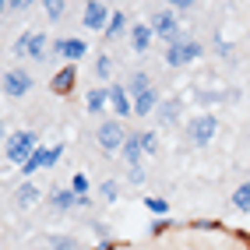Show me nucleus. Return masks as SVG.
Masks as SVG:
<instances>
[{
  "label": "nucleus",
  "instance_id": "obj_1",
  "mask_svg": "<svg viewBox=\"0 0 250 250\" xmlns=\"http://www.w3.org/2000/svg\"><path fill=\"white\" fill-rule=\"evenodd\" d=\"M36 148H39V141H36L32 130H14V134H7V141H4V155H7V162L25 166Z\"/></svg>",
  "mask_w": 250,
  "mask_h": 250
},
{
  "label": "nucleus",
  "instance_id": "obj_2",
  "mask_svg": "<svg viewBox=\"0 0 250 250\" xmlns=\"http://www.w3.org/2000/svg\"><path fill=\"white\" fill-rule=\"evenodd\" d=\"M197 57H201V42H197V39H187L183 32L169 42V49H166V63H169V67L190 63V60H197Z\"/></svg>",
  "mask_w": 250,
  "mask_h": 250
},
{
  "label": "nucleus",
  "instance_id": "obj_3",
  "mask_svg": "<svg viewBox=\"0 0 250 250\" xmlns=\"http://www.w3.org/2000/svg\"><path fill=\"white\" fill-rule=\"evenodd\" d=\"M124 141H127V130H124L120 120H106L103 127H99V148H103V152L116 155L124 148Z\"/></svg>",
  "mask_w": 250,
  "mask_h": 250
},
{
  "label": "nucleus",
  "instance_id": "obj_4",
  "mask_svg": "<svg viewBox=\"0 0 250 250\" xmlns=\"http://www.w3.org/2000/svg\"><path fill=\"white\" fill-rule=\"evenodd\" d=\"M0 88H4V95H11V99H21V95L32 92V74L21 71V67H11V71H4V78H0Z\"/></svg>",
  "mask_w": 250,
  "mask_h": 250
},
{
  "label": "nucleus",
  "instance_id": "obj_5",
  "mask_svg": "<svg viewBox=\"0 0 250 250\" xmlns=\"http://www.w3.org/2000/svg\"><path fill=\"white\" fill-rule=\"evenodd\" d=\"M148 28H152V36H159V39H166V42H173V39L180 36V21H176V14H173L169 7L155 11L152 21H148Z\"/></svg>",
  "mask_w": 250,
  "mask_h": 250
},
{
  "label": "nucleus",
  "instance_id": "obj_6",
  "mask_svg": "<svg viewBox=\"0 0 250 250\" xmlns=\"http://www.w3.org/2000/svg\"><path fill=\"white\" fill-rule=\"evenodd\" d=\"M14 53H18V57H32V60H42L46 57V36H42V32H21L18 42H14Z\"/></svg>",
  "mask_w": 250,
  "mask_h": 250
},
{
  "label": "nucleus",
  "instance_id": "obj_7",
  "mask_svg": "<svg viewBox=\"0 0 250 250\" xmlns=\"http://www.w3.org/2000/svg\"><path fill=\"white\" fill-rule=\"evenodd\" d=\"M215 130H219V120H215L211 113H205V116H197V120L190 124V141L197 148H208L211 138H215Z\"/></svg>",
  "mask_w": 250,
  "mask_h": 250
},
{
  "label": "nucleus",
  "instance_id": "obj_8",
  "mask_svg": "<svg viewBox=\"0 0 250 250\" xmlns=\"http://www.w3.org/2000/svg\"><path fill=\"white\" fill-rule=\"evenodd\" d=\"M109 14H113L109 4H103V0H92V4H85V11H81V25L92 28V32H99V28H106Z\"/></svg>",
  "mask_w": 250,
  "mask_h": 250
},
{
  "label": "nucleus",
  "instance_id": "obj_9",
  "mask_svg": "<svg viewBox=\"0 0 250 250\" xmlns=\"http://www.w3.org/2000/svg\"><path fill=\"white\" fill-rule=\"evenodd\" d=\"M53 53L63 57V60H81V57L88 53V46L81 42V39H57L53 42Z\"/></svg>",
  "mask_w": 250,
  "mask_h": 250
},
{
  "label": "nucleus",
  "instance_id": "obj_10",
  "mask_svg": "<svg viewBox=\"0 0 250 250\" xmlns=\"http://www.w3.org/2000/svg\"><path fill=\"white\" fill-rule=\"evenodd\" d=\"M106 95H109V106L116 109V116H130V113H134V109H130V95H127V88H124V85L106 88Z\"/></svg>",
  "mask_w": 250,
  "mask_h": 250
},
{
  "label": "nucleus",
  "instance_id": "obj_11",
  "mask_svg": "<svg viewBox=\"0 0 250 250\" xmlns=\"http://www.w3.org/2000/svg\"><path fill=\"white\" fill-rule=\"evenodd\" d=\"M159 106V92L155 88H148V92H141V95H134V103H130V109H134L138 116H148Z\"/></svg>",
  "mask_w": 250,
  "mask_h": 250
},
{
  "label": "nucleus",
  "instance_id": "obj_12",
  "mask_svg": "<svg viewBox=\"0 0 250 250\" xmlns=\"http://www.w3.org/2000/svg\"><path fill=\"white\" fill-rule=\"evenodd\" d=\"M120 155L127 159V166H141V134H130L127 141H124V148H120Z\"/></svg>",
  "mask_w": 250,
  "mask_h": 250
},
{
  "label": "nucleus",
  "instance_id": "obj_13",
  "mask_svg": "<svg viewBox=\"0 0 250 250\" xmlns=\"http://www.w3.org/2000/svg\"><path fill=\"white\" fill-rule=\"evenodd\" d=\"M152 28H148V25H134V28H130V46H134V53H145V49L148 46H152Z\"/></svg>",
  "mask_w": 250,
  "mask_h": 250
},
{
  "label": "nucleus",
  "instance_id": "obj_14",
  "mask_svg": "<svg viewBox=\"0 0 250 250\" xmlns=\"http://www.w3.org/2000/svg\"><path fill=\"white\" fill-rule=\"evenodd\" d=\"M103 32H106V39H120L124 32H127V14H124V11H113Z\"/></svg>",
  "mask_w": 250,
  "mask_h": 250
},
{
  "label": "nucleus",
  "instance_id": "obj_15",
  "mask_svg": "<svg viewBox=\"0 0 250 250\" xmlns=\"http://www.w3.org/2000/svg\"><path fill=\"white\" fill-rule=\"evenodd\" d=\"M14 201H18L21 208H32V205H39V187H36V183H21V187L14 190Z\"/></svg>",
  "mask_w": 250,
  "mask_h": 250
},
{
  "label": "nucleus",
  "instance_id": "obj_16",
  "mask_svg": "<svg viewBox=\"0 0 250 250\" xmlns=\"http://www.w3.org/2000/svg\"><path fill=\"white\" fill-rule=\"evenodd\" d=\"M71 88H74V67L67 63V67H63V71L53 78V92H57V95H67Z\"/></svg>",
  "mask_w": 250,
  "mask_h": 250
},
{
  "label": "nucleus",
  "instance_id": "obj_17",
  "mask_svg": "<svg viewBox=\"0 0 250 250\" xmlns=\"http://www.w3.org/2000/svg\"><path fill=\"white\" fill-rule=\"evenodd\" d=\"M85 103H88V113H103L109 106V95H106V88H92Z\"/></svg>",
  "mask_w": 250,
  "mask_h": 250
},
{
  "label": "nucleus",
  "instance_id": "obj_18",
  "mask_svg": "<svg viewBox=\"0 0 250 250\" xmlns=\"http://www.w3.org/2000/svg\"><path fill=\"white\" fill-rule=\"evenodd\" d=\"M155 109H159V124H166V127H169L176 116H180V103H176V99H169V103H159Z\"/></svg>",
  "mask_w": 250,
  "mask_h": 250
},
{
  "label": "nucleus",
  "instance_id": "obj_19",
  "mask_svg": "<svg viewBox=\"0 0 250 250\" xmlns=\"http://www.w3.org/2000/svg\"><path fill=\"white\" fill-rule=\"evenodd\" d=\"M152 88V78H148L145 71H134V78H130V88H127V95H141V92H148Z\"/></svg>",
  "mask_w": 250,
  "mask_h": 250
},
{
  "label": "nucleus",
  "instance_id": "obj_20",
  "mask_svg": "<svg viewBox=\"0 0 250 250\" xmlns=\"http://www.w3.org/2000/svg\"><path fill=\"white\" fill-rule=\"evenodd\" d=\"M232 205H236L240 211H250V180H247V183H240V187L232 190Z\"/></svg>",
  "mask_w": 250,
  "mask_h": 250
},
{
  "label": "nucleus",
  "instance_id": "obj_21",
  "mask_svg": "<svg viewBox=\"0 0 250 250\" xmlns=\"http://www.w3.org/2000/svg\"><path fill=\"white\" fill-rule=\"evenodd\" d=\"M39 166H46V148H36V152L28 155V162L21 166V169H25V176H32V173L39 169Z\"/></svg>",
  "mask_w": 250,
  "mask_h": 250
},
{
  "label": "nucleus",
  "instance_id": "obj_22",
  "mask_svg": "<svg viewBox=\"0 0 250 250\" xmlns=\"http://www.w3.org/2000/svg\"><path fill=\"white\" fill-rule=\"evenodd\" d=\"M74 205H78V197H74V190H71V187L53 194V208H60V211H63V208H74Z\"/></svg>",
  "mask_w": 250,
  "mask_h": 250
},
{
  "label": "nucleus",
  "instance_id": "obj_23",
  "mask_svg": "<svg viewBox=\"0 0 250 250\" xmlns=\"http://www.w3.org/2000/svg\"><path fill=\"white\" fill-rule=\"evenodd\" d=\"M145 208L152 215H166L169 211V201H166V197H145Z\"/></svg>",
  "mask_w": 250,
  "mask_h": 250
},
{
  "label": "nucleus",
  "instance_id": "obj_24",
  "mask_svg": "<svg viewBox=\"0 0 250 250\" xmlns=\"http://www.w3.org/2000/svg\"><path fill=\"white\" fill-rule=\"evenodd\" d=\"M71 190H74V197H88V176H85V173H74Z\"/></svg>",
  "mask_w": 250,
  "mask_h": 250
},
{
  "label": "nucleus",
  "instance_id": "obj_25",
  "mask_svg": "<svg viewBox=\"0 0 250 250\" xmlns=\"http://www.w3.org/2000/svg\"><path fill=\"white\" fill-rule=\"evenodd\" d=\"M42 7H46V18L49 21H60L63 18V0H46Z\"/></svg>",
  "mask_w": 250,
  "mask_h": 250
},
{
  "label": "nucleus",
  "instance_id": "obj_26",
  "mask_svg": "<svg viewBox=\"0 0 250 250\" xmlns=\"http://www.w3.org/2000/svg\"><path fill=\"white\" fill-rule=\"evenodd\" d=\"M141 152L145 155H155L159 152V138L152 134V130H145V134H141Z\"/></svg>",
  "mask_w": 250,
  "mask_h": 250
},
{
  "label": "nucleus",
  "instance_id": "obj_27",
  "mask_svg": "<svg viewBox=\"0 0 250 250\" xmlns=\"http://www.w3.org/2000/svg\"><path fill=\"white\" fill-rule=\"evenodd\" d=\"M95 74H99V78H109V74H113V60H109L106 53L95 60Z\"/></svg>",
  "mask_w": 250,
  "mask_h": 250
},
{
  "label": "nucleus",
  "instance_id": "obj_28",
  "mask_svg": "<svg viewBox=\"0 0 250 250\" xmlns=\"http://www.w3.org/2000/svg\"><path fill=\"white\" fill-rule=\"evenodd\" d=\"M60 155H63V148H60V145H49V148H46V166H53Z\"/></svg>",
  "mask_w": 250,
  "mask_h": 250
},
{
  "label": "nucleus",
  "instance_id": "obj_29",
  "mask_svg": "<svg viewBox=\"0 0 250 250\" xmlns=\"http://www.w3.org/2000/svg\"><path fill=\"white\" fill-rule=\"evenodd\" d=\"M116 194H120V187H116L113 180H109V183H103V197H106V201H116Z\"/></svg>",
  "mask_w": 250,
  "mask_h": 250
},
{
  "label": "nucleus",
  "instance_id": "obj_30",
  "mask_svg": "<svg viewBox=\"0 0 250 250\" xmlns=\"http://www.w3.org/2000/svg\"><path fill=\"white\" fill-rule=\"evenodd\" d=\"M190 7H197L194 0H173V4H169V11H173V14H176V11H190Z\"/></svg>",
  "mask_w": 250,
  "mask_h": 250
},
{
  "label": "nucleus",
  "instance_id": "obj_31",
  "mask_svg": "<svg viewBox=\"0 0 250 250\" xmlns=\"http://www.w3.org/2000/svg\"><path fill=\"white\" fill-rule=\"evenodd\" d=\"M53 250H78L74 240H53Z\"/></svg>",
  "mask_w": 250,
  "mask_h": 250
},
{
  "label": "nucleus",
  "instance_id": "obj_32",
  "mask_svg": "<svg viewBox=\"0 0 250 250\" xmlns=\"http://www.w3.org/2000/svg\"><path fill=\"white\" fill-rule=\"evenodd\" d=\"M130 180H134V183L145 180V169H141V166H130Z\"/></svg>",
  "mask_w": 250,
  "mask_h": 250
},
{
  "label": "nucleus",
  "instance_id": "obj_33",
  "mask_svg": "<svg viewBox=\"0 0 250 250\" xmlns=\"http://www.w3.org/2000/svg\"><path fill=\"white\" fill-rule=\"evenodd\" d=\"M7 4H11V11H25V7H32L28 0H7Z\"/></svg>",
  "mask_w": 250,
  "mask_h": 250
},
{
  "label": "nucleus",
  "instance_id": "obj_34",
  "mask_svg": "<svg viewBox=\"0 0 250 250\" xmlns=\"http://www.w3.org/2000/svg\"><path fill=\"white\" fill-rule=\"evenodd\" d=\"M4 11H11V4H7V0H0V14H4Z\"/></svg>",
  "mask_w": 250,
  "mask_h": 250
},
{
  "label": "nucleus",
  "instance_id": "obj_35",
  "mask_svg": "<svg viewBox=\"0 0 250 250\" xmlns=\"http://www.w3.org/2000/svg\"><path fill=\"white\" fill-rule=\"evenodd\" d=\"M0 95H4V88H0Z\"/></svg>",
  "mask_w": 250,
  "mask_h": 250
}]
</instances>
